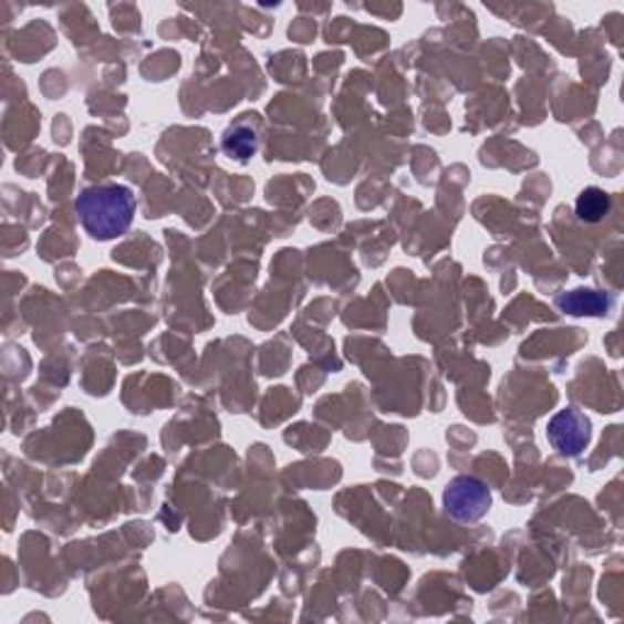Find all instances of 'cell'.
Listing matches in <instances>:
<instances>
[{
	"instance_id": "277c9868",
	"label": "cell",
	"mask_w": 624,
	"mask_h": 624,
	"mask_svg": "<svg viewBox=\"0 0 624 624\" xmlns=\"http://www.w3.org/2000/svg\"><path fill=\"white\" fill-rule=\"evenodd\" d=\"M557 308L569 312V315H587V318H603L610 315V310L615 308V298L603 291H585V288H579V291L571 293H561L557 298Z\"/></svg>"
},
{
	"instance_id": "5b68a950",
	"label": "cell",
	"mask_w": 624,
	"mask_h": 624,
	"mask_svg": "<svg viewBox=\"0 0 624 624\" xmlns=\"http://www.w3.org/2000/svg\"><path fill=\"white\" fill-rule=\"evenodd\" d=\"M259 149V127L251 123V115L237 119L222 135V152L232 162H249Z\"/></svg>"
},
{
	"instance_id": "7a4b0ae2",
	"label": "cell",
	"mask_w": 624,
	"mask_h": 624,
	"mask_svg": "<svg viewBox=\"0 0 624 624\" xmlns=\"http://www.w3.org/2000/svg\"><path fill=\"white\" fill-rule=\"evenodd\" d=\"M444 512L449 514L451 520L471 524L483 520L486 514L493 508V493L490 488L476 476H456L444 488Z\"/></svg>"
},
{
	"instance_id": "3957f363",
	"label": "cell",
	"mask_w": 624,
	"mask_h": 624,
	"mask_svg": "<svg viewBox=\"0 0 624 624\" xmlns=\"http://www.w3.org/2000/svg\"><path fill=\"white\" fill-rule=\"evenodd\" d=\"M593 437V425L587 419L585 413H581L579 407H566V410H559L554 417L549 419L547 425V439L559 456H566V459H575L581 456L587 444Z\"/></svg>"
},
{
	"instance_id": "8992f818",
	"label": "cell",
	"mask_w": 624,
	"mask_h": 624,
	"mask_svg": "<svg viewBox=\"0 0 624 624\" xmlns=\"http://www.w3.org/2000/svg\"><path fill=\"white\" fill-rule=\"evenodd\" d=\"M610 212V196L603 188H585L581 190V196L575 198V215L585 225H595L600 220H605V215Z\"/></svg>"
},
{
	"instance_id": "6da1fadb",
	"label": "cell",
	"mask_w": 624,
	"mask_h": 624,
	"mask_svg": "<svg viewBox=\"0 0 624 624\" xmlns=\"http://www.w3.org/2000/svg\"><path fill=\"white\" fill-rule=\"evenodd\" d=\"M76 212L83 230L95 242H107V239H115L129 230L137 212V200L127 186H93L81 190V196L76 198Z\"/></svg>"
}]
</instances>
